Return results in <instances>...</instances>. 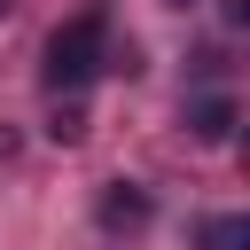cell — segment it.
<instances>
[{"instance_id":"1","label":"cell","mask_w":250,"mask_h":250,"mask_svg":"<svg viewBox=\"0 0 250 250\" xmlns=\"http://www.w3.org/2000/svg\"><path fill=\"white\" fill-rule=\"evenodd\" d=\"M102 70H109V16L86 8V16H70V23L47 39V86H55V94H78V86H94Z\"/></svg>"},{"instance_id":"2","label":"cell","mask_w":250,"mask_h":250,"mask_svg":"<svg viewBox=\"0 0 250 250\" xmlns=\"http://www.w3.org/2000/svg\"><path fill=\"white\" fill-rule=\"evenodd\" d=\"M148 211H156L148 188H133V180H109V188H102V227H109V234H141Z\"/></svg>"},{"instance_id":"3","label":"cell","mask_w":250,"mask_h":250,"mask_svg":"<svg viewBox=\"0 0 250 250\" xmlns=\"http://www.w3.org/2000/svg\"><path fill=\"white\" fill-rule=\"evenodd\" d=\"M188 133L211 141V148H227V141H234V94H203V102H188Z\"/></svg>"},{"instance_id":"4","label":"cell","mask_w":250,"mask_h":250,"mask_svg":"<svg viewBox=\"0 0 250 250\" xmlns=\"http://www.w3.org/2000/svg\"><path fill=\"white\" fill-rule=\"evenodd\" d=\"M195 242H203V250H250V219H242V211H219V219H203Z\"/></svg>"},{"instance_id":"5","label":"cell","mask_w":250,"mask_h":250,"mask_svg":"<svg viewBox=\"0 0 250 250\" xmlns=\"http://www.w3.org/2000/svg\"><path fill=\"white\" fill-rule=\"evenodd\" d=\"M47 133H55V141H78V133H86V117H78V109H55V125H47Z\"/></svg>"},{"instance_id":"6","label":"cell","mask_w":250,"mask_h":250,"mask_svg":"<svg viewBox=\"0 0 250 250\" xmlns=\"http://www.w3.org/2000/svg\"><path fill=\"white\" fill-rule=\"evenodd\" d=\"M227 23H250V0H227Z\"/></svg>"},{"instance_id":"7","label":"cell","mask_w":250,"mask_h":250,"mask_svg":"<svg viewBox=\"0 0 250 250\" xmlns=\"http://www.w3.org/2000/svg\"><path fill=\"white\" fill-rule=\"evenodd\" d=\"M8 8H16V0H0V16H8Z\"/></svg>"},{"instance_id":"8","label":"cell","mask_w":250,"mask_h":250,"mask_svg":"<svg viewBox=\"0 0 250 250\" xmlns=\"http://www.w3.org/2000/svg\"><path fill=\"white\" fill-rule=\"evenodd\" d=\"M164 8H188V0H164Z\"/></svg>"}]
</instances>
